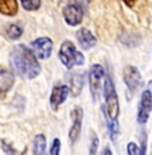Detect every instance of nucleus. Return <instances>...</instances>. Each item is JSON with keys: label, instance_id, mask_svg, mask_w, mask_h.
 Instances as JSON below:
<instances>
[{"label": "nucleus", "instance_id": "obj_8", "mask_svg": "<svg viewBox=\"0 0 152 155\" xmlns=\"http://www.w3.org/2000/svg\"><path fill=\"white\" fill-rule=\"evenodd\" d=\"M70 115H71V127H70V131H69V139H70L71 144H74V143L78 140L79 135H81L83 109L81 107H74Z\"/></svg>", "mask_w": 152, "mask_h": 155}, {"label": "nucleus", "instance_id": "obj_16", "mask_svg": "<svg viewBox=\"0 0 152 155\" xmlns=\"http://www.w3.org/2000/svg\"><path fill=\"white\" fill-rule=\"evenodd\" d=\"M22 34H23V28H22V26L18 25V23H11V25H8L7 28H5V35H7V38L11 41L19 39V38L22 37Z\"/></svg>", "mask_w": 152, "mask_h": 155}, {"label": "nucleus", "instance_id": "obj_5", "mask_svg": "<svg viewBox=\"0 0 152 155\" xmlns=\"http://www.w3.org/2000/svg\"><path fill=\"white\" fill-rule=\"evenodd\" d=\"M123 81L131 93H135L141 86V74L133 65H127L123 70Z\"/></svg>", "mask_w": 152, "mask_h": 155}, {"label": "nucleus", "instance_id": "obj_3", "mask_svg": "<svg viewBox=\"0 0 152 155\" xmlns=\"http://www.w3.org/2000/svg\"><path fill=\"white\" fill-rule=\"evenodd\" d=\"M104 97L106 103V113L109 120H117L120 115V104H118V96L116 93L115 82L112 77L105 76V84H104Z\"/></svg>", "mask_w": 152, "mask_h": 155}, {"label": "nucleus", "instance_id": "obj_12", "mask_svg": "<svg viewBox=\"0 0 152 155\" xmlns=\"http://www.w3.org/2000/svg\"><path fill=\"white\" fill-rule=\"evenodd\" d=\"M69 92L71 93L73 97H77L81 94L82 88H83V82H85V76L82 73H70L69 74Z\"/></svg>", "mask_w": 152, "mask_h": 155}, {"label": "nucleus", "instance_id": "obj_24", "mask_svg": "<svg viewBox=\"0 0 152 155\" xmlns=\"http://www.w3.org/2000/svg\"><path fill=\"white\" fill-rule=\"evenodd\" d=\"M123 2L128 5V7H133V5L136 4V2H137V0H123Z\"/></svg>", "mask_w": 152, "mask_h": 155}, {"label": "nucleus", "instance_id": "obj_20", "mask_svg": "<svg viewBox=\"0 0 152 155\" xmlns=\"http://www.w3.org/2000/svg\"><path fill=\"white\" fill-rule=\"evenodd\" d=\"M98 146H100V140H98V138L93 134L92 139H90V146H89V155H97Z\"/></svg>", "mask_w": 152, "mask_h": 155}, {"label": "nucleus", "instance_id": "obj_15", "mask_svg": "<svg viewBox=\"0 0 152 155\" xmlns=\"http://www.w3.org/2000/svg\"><path fill=\"white\" fill-rule=\"evenodd\" d=\"M32 153H34V155H44V153H46V136L43 134H38L34 138Z\"/></svg>", "mask_w": 152, "mask_h": 155}, {"label": "nucleus", "instance_id": "obj_13", "mask_svg": "<svg viewBox=\"0 0 152 155\" xmlns=\"http://www.w3.org/2000/svg\"><path fill=\"white\" fill-rule=\"evenodd\" d=\"M15 84V77L12 71L0 69V96L8 93Z\"/></svg>", "mask_w": 152, "mask_h": 155}, {"label": "nucleus", "instance_id": "obj_25", "mask_svg": "<svg viewBox=\"0 0 152 155\" xmlns=\"http://www.w3.org/2000/svg\"><path fill=\"white\" fill-rule=\"evenodd\" d=\"M102 155H113L112 148H111V147H105V148L102 150Z\"/></svg>", "mask_w": 152, "mask_h": 155}, {"label": "nucleus", "instance_id": "obj_22", "mask_svg": "<svg viewBox=\"0 0 152 155\" xmlns=\"http://www.w3.org/2000/svg\"><path fill=\"white\" fill-rule=\"evenodd\" d=\"M127 154L128 155H139L140 154L139 146L136 144L135 142H129L127 144Z\"/></svg>", "mask_w": 152, "mask_h": 155}, {"label": "nucleus", "instance_id": "obj_9", "mask_svg": "<svg viewBox=\"0 0 152 155\" xmlns=\"http://www.w3.org/2000/svg\"><path fill=\"white\" fill-rule=\"evenodd\" d=\"M62 14H63L65 22H66L69 26H73V27L81 25V22L83 19V8H82V5L76 4V3L67 4L66 7L63 8Z\"/></svg>", "mask_w": 152, "mask_h": 155}, {"label": "nucleus", "instance_id": "obj_7", "mask_svg": "<svg viewBox=\"0 0 152 155\" xmlns=\"http://www.w3.org/2000/svg\"><path fill=\"white\" fill-rule=\"evenodd\" d=\"M30 46H31V51L34 53V55L39 59L50 58L53 53V41L49 37L37 38L35 41H32Z\"/></svg>", "mask_w": 152, "mask_h": 155}, {"label": "nucleus", "instance_id": "obj_27", "mask_svg": "<svg viewBox=\"0 0 152 155\" xmlns=\"http://www.w3.org/2000/svg\"><path fill=\"white\" fill-rule=\"evenodd\" d=\"M151 155H152V154H151Z\"/></svg>", "mask_w": 152, "mask_h": 155}, {"label": "nucleus", "instance_id": "obj_14", "mask_svg": "<svg viewBox=\"0 0 152 155\" xmlns=\"http://www.w3.org/2000/svg\"><path fill=\"white\" fill-rule=\"evenodd\" d=\"M18 0H0V12L7 16H15L18 14Z\"/></svg>", "mask_w": 152, "mask_h": 155}, {"label": "nucleus", "instance_id": "obj_17", "mask_svg": "<svg viewBox=\"0 0 152 155\" xmlns=\"http://www.w3.org/2000/svg\"><path fill=\"white\" fill-rule=\"evenodd\" d=\"M2 148L5 155H26V151H27L26 148H23V151H18L14 146H11L5 140H2Z\"/></svg>", "mask_w": 152, "mask_h": 155}, {"label": "nucleus", "instance_id": "obj_6", "mask_svg": "<svg viewBox=\"0 0 152 155\" xmlns=\"http://www.w3.org/2000/svg\"><path fill=\"white\" fill-rule=\"evenodd\" d=\"M152 111V92L150 89H145L141 93L139 101V107H137V123L139 124H145L150 119Z\"/></svg>", "mask_w": 152, "mask_h": 155}, {"label": "nucleus", "instance_id": "obj_1", "mask_svg": "<svg viewBox=\"0 0 152 155\" xmlns=\"http://www.w3.org/2000/svg\"><path fill=\"white\" fill-rule=\"evenodd\" d=\"M10 62L18 76L26 80H34L40 74V65L31 49L24 45H18L10 53Z\"/></svg>", "mask_w": 152, "mask_h": 155}, {"label": "nucleus", "instance_id": "obj_18", "mask_svg": "<svg viewBox=\"0 0 152 155\" xmlns=\"http://www.w3.org/2000/svg\"><path fill=\"white\" fill-rule=\"evenodd\" d=\"M20 4L26 11H37L39 10L42 2L40 0H20Z\"/></svg>", "mask_w": 152, "mask_h": 155}, {"label": "nucleus", "instance_id": "obj_2", "mask_svg": "<svg viewBox=\"0 0 152 155\" xmlns=\"http://www.w3.org/2000/svg\"><path fill=\"white\" fill-rule=\"evenodd\" d=\"M58 57L62 65L66 66V69H73L74 66H81V65L85 64V57L81 51L77 50L76 45L71 41L62 42L58 51Z\"/></svg>", "mask_w": 152, "mask_h": 155}, {"label": "nucleus", "instance_id": "obj_10", "mask_svg": "<svg viewBox=\"0 0 152 155\" xmlns=\"http://www.w3.org/2000/svg\"><path fill=\"white\" fill-rule=\"evenodd\" d=\"M69 93L70 92L67 85H62V84L55 85L51 91V94H50V105H51V108L57 111L66 101V99L69 97Z\"/></svg>", "mask_w": 152, "mask_h": 155}, {"label": "nucleus", "instance_id": "obj_19", "mask_svg": "<svg viewBox=\"0 0 152 155\" xmlns=\"http://www.w3.org/2000/svg\"><path fill=\"white\" fill-rule=\"evenodd\" d=\"M108 131H109V135H111L112 140H116V138L118 135V131H120L117 120H109L108 119Z\"/></svg>", "mask_w": 152, "mask_h": 155}, {"label": "nucleus", "instance_id": "obj_4", "mask_svg": "<svg viewBox=\"0 0 152 155\" xmlns=\"http://www.w3.org/2000/svg\"><path fill=\"white\" fill-rule=\"evenodd\" d=\"M105 77V69L102 68V65L94 64L90 66L88 73V82H89V88H90V93H92V99L94 103L98 101L101 93V84H102V78Z\"/></svg>", "mask_w": 152, "mask_h": 155}, {"label": "nucleus", "instance_id": "obj_23", "mask_svg": "<svg viewBox=\"0 0 152 155\" xmlns=\"http://www.w3.org/2000/svg\"><path fill=\"white\" fill-rule=\"evenodd\" d=\"M140 154L139 155H145V151H147V138H145V134H143L141 138V146H140Z\"/></svg>", "mask_w": 152, "mask_h": 155}, {"label": "nucleus", "instance_id": "obj_21", "mask_svg": "<svg viewBox=\"0 0 152 155\" xmlns=\"http://www.w3.org/2000/svg\"><path fill=\"white\" fill-rule=\"evenodd\" d=\"M61 153V140L55 138L51 142V147H50V155H59Z\"/></svg>", "mask_w": 152, "mask_h": 155}, {"label": "nucleus", "instance_id": "obj_11", "mask_svg": "<svg viewBox=\"0 0 152 155\" xmlns=\"http://www.w3.org/2000/svg\"><path fill=\"white\" fill-rule=\"evenodd\" d=\"M76 35H77V41H78L82 50H90L92 47H94L97 45V38L94 37V34L90 30L86 27L79 28Z\"/></svg>", "mask_w": 152, "mask_h": 155}, {"label": "nucleus", "instance_id": "obj_26", "mask_svg": "<svg viewBox=\"0 0 152 155\" xmlns=\"http://www.w3.org/2000/svg\"><path fill=\"white\" fill-rule=\"evenodd\" d=\"M151 84H152V81H151Z\"/></svg>", "mask_w": 152, "mask_h": 155}]
</instances>
